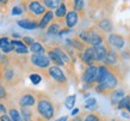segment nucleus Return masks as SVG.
Returning <instances> with one entry per match:
<instances>
[{
  "label": "nucleus",
  "mask_w": 130,
  "mask_h": 121,
  "mask_svg": "<svg viewBox=\"0 0 130 121\" xmlns=\"http://www.w3.org/2000/svg\"><path fill=\"white\" fill-rule=\"evenodd\" d=\"M56 105L45 94L38 92L36 97V115L44 121H50L55 117Z\"/></svg>",
  "instance_id": "nucleus-1"
},
{
  "label": "nucleus",
  "mask_w": 130,
  "mask_h": 121,
  "mask_svg": "<svg viewBox=\"0 0 130 121\" xmlns=\"http://www.w3.org/2000/svg\"><path fill=\"white\" fill-rule=\"evenodd\" d=\"M25 4H26L25 11L28 12L29 18H32V19L37 20L47 11V8L44 7V5L41 1H26Z\"/></svg>",
  "instance_id": "nucleus-2"
},
{
  "label": "nucleus",
  "mask_w": 130,
  "mask_h": 121,
  "mask_svg": "<svg viewBox=\"0 0 130 121\" xmlns=\"http://www.w3.org/2000/svg\"><path fill=\"white\" fill-rule=\"evenodd\" d=\"M47 74L49 78H51L54 82L60 86H67L68 84V79L66 77L64 72L62 71L61 67H57V66H50L49 68L47 70Z\"/></svg>",
  "instance_id": "nucleus-3"
},
{
  "label": "nucleus",
  "mask_w": 130,
  "mask_h": 121,
  "mask_svg": "<svg viewBox=\"0 0 130 121\" xmlns=\"http://www.w3.org/2000/svg\"><path fill=\"white\" fill-rule=\"evenodd\" d=\"M105 42H106L105 34H103L95 27L88 29V41H87L88 46L95 47V46H100V44H103V43H105Z\"/></svg>",
  "instance_id": "nucleus-4"
},
{
  "label": "nucleus",
  "mask_w": 130,
  "mask_h": 121,
  "mask_svg": "<svg viewBox=\"0 0 130 121\" xmlns=\"http://www.w3.org/2000/svg\"><path fill=\"white\" fill-rule=\"evenodd\" d=\"M97 70L98 66L92 65V66H87L86 70L81 74V82L86 85V88H92L95 84V77H97Z\"/></svg>",
  "instance_id": "nucleus-5"
},
{
  "label": "nucleus",
  "mask_w": 130,
  "mask_h": 121,
  "mask_svg": "<svg viewBox=\"0 0 130 121\" xmlns=\"http://www.w3.org/2000/svg\"><path fill=\"white\" fill-rule=\"evenodd\" d=\"M30 64L38 70H48L50 67V60L47 54H31Z\"/></svg>",
  "instance_id": "nucleus-6"
},
{
  "label": "nucleus",
  "mask_w": 130,
  "mask_h": 121,
  "mask_svg": "<svg viewBox=\"0 0 130 121\" xmlns=\"http://www.w3.org/2000/svg\"><path fill=\"white\" fill-rule=\"evenodd\" d=\"M106 43L109 47L116 48V49H123V47L125 46V40L119 34L111 32L106 36Z\"/></svg>",
  "instance_id": "nucleus-7"
},
{
  "label": "nucleus",
  "mask_w": 130,
  "mask_h": 121,
  "mask_svg": "<svg viewBox=\"0 0 130 121\" xmlns=\"http://www.w3.org/2000/svg\"><path fill=\"white\" fill-rule=\"evenodd\" d=\"M80 59L85 65L87 66H92L95 64V59H94V52H93V47L87 46L81 53H80Z\"/></svg>",
  "instance_id": "nucleus-8"
},
{
  "label": "nucleus",
  "mask_w": 130,
  "mask_h": 121,
  "mask_svg": "<svg viewBox=\"0 0 130 121\" xmlns=\"http://www.w3.org/2000/svg\"><path fill=\"white\" fill-rule=\"evenodd\" d=\"M18 104L20 108H31L36 105V96L32 92H25L19 97Z\"/></svg>",
  "instance_id": "nucleus-9"
},
{
  "label": "nucleus",
  "mask_w": 130,
  "mask_h": 121,
  "mask_svg": "<svg viewBox=\"0 0 130 121\" xmlns=\"http://www.w3.org/2000/svg\"><path fill=\"white\" fill-rule=\"evenodd\" d=\"M79 17L80 15L76 11H73V10H69V11H67V15H66V17H64V25H66V28L67 29H73V28L76 27V24H78V22H79Z\"/></svg>",
  "instance_id": "nucleus-10"
},
{
  "label": "nucleus",
  "mask_w": 130,
  "mask_h": 121,
  "mask_svg": "<svg viewBox=\"0 0 130 121\" xmlns=\"http://www.w3.org/2000/svg\"><path fill=\"white\" fill-rule=\"evenodd\" d=\"M103 65H105L107 67H116L118 64V54L112 49L111 47L107 46V53L105 55V59L103 61Z\"/></svg>",
  "instance_id": "nucleus-11"
},
{
  "label": "nucleus",
  "mask_w": 130,
  "mask_h": 121,
  "mask_svg": "<svg viewBox=\"0 0 130 121\" xmlns=\"http://www.w3.org/2000/svg\"><path fill=\"white\" fill-rule=\"evenodd\" d=\"M95 28L100 30L103 34H111L113 30V25H112V20L110 18H103L97 23Z\"/></svg>",
  "instance_id": "nucleus-12"
},
{
  "label": "nucleus",
  "mask_w": 130,
  "mask_h": 121,
  "mask_svg": "<svg viewBox=\"0 0 130 121\" xmlns=\"http://www.w3.org/2000/svg\"><path fill=\"white\" fill-rule=\"evenodd\" d=\"M54 18H55L54 12L47 10L45 13H44L43 16L40 18V20H38V28H40V29H47V28L54 22Z\"/></svg>",
  "instance_id": "nucleus-13"
},
{
  "label": "nucleus",
  "mask_w": 130,
  "mask_h": 121,
  "mask_svg": "<svg viewBox=\"0 0 130 121\" xmlns=\"http://www.w3.org/2000/svg\"><path fill=\"white\" fill-rule=\"evenodd\" d=\"M93 52H94V59L95 63H103L104 59H105V55L107 53V43H103L100 46H95L93 47Z\"/></svg>",
  "instance_id": "nucleus-14"
},
{
  "label": "nucleus",
  "mask_w": 130,
  "mask_h": 121,
  "mask_svg": "<svg viewBox=\"0 0 130 121\" xmlns=\"http://www.w3.org/2000/svg\"><path fill=\"white\" fill-rule=\"evenodd\" d=\"M10 43L13 47V52L19 55H26L29 53V48L23 43V41L20 40H11Z\"/></svg>",
  "instance_id": "nucleus-15"
},
{
  "label": "nucleus",
  "mask_w": 130,
  "mask_h": 121,
  "mask_svg": "<svg viewBox=\"0 0 130 121\" xmlns=\"http://www.w3.org/2000/svg\"><path fill=\"white\" fill-rule=\"evenodd\" d=\"M17 24L19 25L20 28H23L25 30H35L38 28V20L32 19V18H24V19H20L17 22Z\"/></svg>",
  "instance_id": "nucleus-16"
},
{
  "label": "nucleus",
  "mask_w": 130,
  "mask_h": 121,
  "mask_svg": "<svg viewBox=\"0 0 130 121\" xmlns=\"http://www.w3.org/2000/svg\"><path fill=\"white\" fill-rule=\"evenodd\" d=\"M47 56L49 58L50 63L54 64V66H57V67H63V66H64V65H63V63H62V60H61V58L57 55V53L54 51V48H53V47H48V49H47Z\"/></svg>",
  "instance_id": "nucleus-17"
},
{
  "label": "nucleus",
  "mask_w": 130,
  "mask_h": 121,
  "mask_svg": "<svg viewBox=\"0 0 130 121\" xmlns=\"http://www.w3.org/2000/svg\"><path fill=\"white\" fill-rule=\"evenodd\" d=\"M110 73V68L105 65H99L98 70H97V77H95V84H102L105 78L107 77V74ZM94 84V85H95Z\"/></svg>",
  "instance_id": "nucleus-18"
},
{
  "label": "nucleus",
  "mask_w": 130,
  "mask_h": 121,
  "mask_svg": "<svg viewBox=\"0 0 130 121\" xmlns=\"http://www.w3.org/2000/svg\"><path fill=\"white\" fill-rule=\"evenodd\" d=\"M124 96H125V91H124V89H115L109 95L111 104L116 107V105L118 104V102L121 101Z\"/></svg>",
  "instance_id": "nucleus-19"
},
{
  "label": "nucleus",
  "mask_w": 130,
  "mask_h": 121,
  "mask_svg": "<svg viewBox=\"0 0 130 121\" xmlns=\"http://www.w3.org/2000/svg\"><path fill=\"white\" fill-rule=\"evenodd\" d=\"M66 15H67V5H66L64 1H61V4L59 5V7L56 8L55 12H54V16H55V18L59 20V22H63Z\"/></svg>",
  "instance_id": "nucleus-20"
},
{
  "label": "nucleus",
  "mask_w": 130,
  "mask_h": 121,
  "mask_svg": "<svg viewBox=\"0 0 130 121\" xmlns=\"http://www.w3.org/2000/svg\"><path fill=\"white\" fill-rule=\"evenodd\" d=\"M29 48L32 52V54H45L47 53V48L41 42H37V41H35Z\"/></svg>",
  "instance_id": "nucleus-21"
},
{
  "label": "nucleus",
  "mask_w": 130,
  "mask_h": 121,
  "mask_svg": "<svg viewBox=\"0 0 130 121\" xmlns=\"http://www.w3.org/2000/svg\"><path fill=\"white\" fill-rule=\"evenodd\" d=\"M19 112L23 121H35V113L30 108H20Z\"/></svg>",
  "instance_id": "nucleus-22"
},
{
  "label": "nucleus",
  "mask_w": 130,
  "mask_h": 121,
  "mask_svg": "<svg viewBox=\"0 0 130 121\" xmlns=\"http://www.w3.org/2000/svg\"><path fill=\"white\" fill-rule=\"evenodd\" d=\"M61 29H62L61 22L57 20V22H53V23L47 28V32H48V35H59V32L61 31Z\"/></svg>",
  "instance_id": "nucleus-23"
},
{
  "label": "nucleus",
  "mask_w": 130,
  "mask_h": 121,
  "mask_svg": "<svg viewBox=\"0 0 130 121\" xmlns=\"http://www.w3.org/2000/svg\"><path fill=\"white\" fill-rule=\"evenodd\" d=\"M7 113H8L7 115L10 116V119H11L12 121H23L22 115H20V112L16 107H10L7 109Z\"/></svg>",
  "instance_id": "nucleus-24"
},
{
  "label": "nucleus",
  "mask_w": 130,
  "mask_h": 121,
  "mask_svg": "<svg viewBox=\"0 0 130 121\" xmlns=\"http://www.w3.org/2000/svg\"><path fill=\"white\" fill-rule=\"evenodd\" d=\"M104 116L98 112H90L84 115V121H103Z\"/></svg>",
  "instance_id": "nucleus-25"
},
{
  "label": "nucleus",
  "mask_w": 130,
  "mask_h": 121,
  "mask_svg": "<svg viewBox=\"0 0 130 121\" xmlns=\"http://www.w3.org/2000/svg\"><path fill=\"white\" fill-rule=\"evenodd\" d=\"M68 42L71 43V46L73 48H75L76 51H79L80 53L85 49V48L87 47V44L86 43H84V42H81L78 37H74V39H72V40H68Z\"/></svg>",
  "instance_id": "nucleus-26"
},
{
  "label": "nucleus",
  "mask_w": 130,
  "mask_h": 121,
  "mask_svg": "<svg viewBox=\"0 0 130 121\" xmlns=\"http://www.w3.org/2000/svg\"><path fill=\"white\" fill-rule=\"evenodd\" d=\"M42 4L44 5V7L48 8L49 11H51V10H54V8H57L59 7V5L61 4V1L60 0H44V1H42Z\"/></svg>",
  "instance_id": "nucleus-27"
},
{
  "label": "nucleus",
  "mask_w": 130,
  "mask_h": 121,
  "mask_svg": "<svg viewBox=\"0 0 130 121\" xmlns=\"http://www.w3.org/2000/svg\"><path fill=\"white\" fill-rule=\"evenodd\" d=\"M128 105H130V95L124 96V97H123L122 100L118 102V104L116 105V108H117V109H119V110H124Z\"/></svg>",
  "instance_id": "nucleus-28"
},
{
  "label": "nucleus",
  "mask_w": 130,
  "mask_h": 121,
  "mask_svg": "<svg viewBox=\"0 0 130 121\" xmlns=\"http://www.w3.org/2000/svg\"><path fill=\"white\" fill-rule=\"evenodd\" d=\"M71 4H73V5H71L72 10L76 11L79 15H80V12H81V10L85 7V1H83V0H74V1H72Z\"/></svg>",
  "instance_id": "nucleus-29"
},
{
  "label": "nucleus",
  "mask_w": 130,
  "mask_h": 121,
  "mask_svg": "<svg viewBox=\"0 0 130 121\" xmlns=\"http://www.w3.org/2000/svg\"><path fill=\"white\" fill-rule=\"evenodd\" d=\"M75 101H76V95H71V96H68V97L66 98V101H64V107H66L68 110H72L74 108Z\"/></svg>",
  "instance_id": "nucleus-30"
},
{
  "label": "nucleus",
  "mask_w": 130,
  "mask_h": 121,
  "mask_svg": "<svg viewBox=\"0 0 130 121\" xmlns=\"http://www.w3.org/2000/svg\"><path fill=\"white\" fill-rule=\"evenodd\" d=\"M24 12H25V6H23V5H14L11 13L12 16H20V15H23Z\"/></svg>",
  "instance_id": "nucleus-31"
},
{
  "label": "nucleus",
  "mask_w": 130,
  "mask_h": 121,
  "mask_svg": "<svg viewBox=\"0 0 130 121\" xmlns=\"http://www.w3.org/2000/svg\"><path fill=\"white\" fill-rule=\"evenodd\" d=\"M29 78H30V80H31L34 85H37V84H40L42 82V76L38 73H31L29 76Z\"/></svg>",
  "instance_id": "nucleus-32"
},
{
  "label": "nucleus",
  "mask_w": 130,
  "mask_h": 121,
  "mask_svg": "<svg viewBox=\"0 0 130 121\" xmlns=\"http://www.w3.org/2000/svg\"><path fill=\"white\" fill-rule=\"evenodd\" d=\"M95 104H97V100L94 97H90L85 102V108L86 109H92L93 107H95Z\"/></svg>",
  "instance_id": "nucleus-33"
},
{
  "label": "nucleus",
  "mask_w": 130,
  "mask_h": 121,
  "mask_svg": "<svg viewBox=\"0 0 130 121\" xmlns=\"http://www.w3.org/2000/svg\"><path fill=\"white\" fill-rule=\"evenodd\" d=\"M6 97H7V91H6V88L0 83V100H5Z\"/></svg>",
  "instance_id": "nucleus-34"
},
{
  "label": "nucleus",
  "mask_w": 130,
  "mask_h": 121,
  "mask_svg": "<svg viewBox=\"0 0 130 121\" xmlns=\"http://www.w3.org/2000/svg\"><path fill=\"white\" fill-rule=\"evenodd\" d=\"M35 42V40L32 39V37H29V36H25V37H23V43L24 44H25V46H26V47H30V46H31L32 43Z\"/></svg>",
  "instance_id": "nucleus-35"
},
{
  "label": "nucleus",
  "mask_w": 130,
  "mask_h": 121,
  "mask_svg": "<svg viewBox=\"0 0 130 121\" xmlns=\"http://www.w3.org/2000/svg\"><path fill=\"white\" fill-rule=\"evenodd\" d=\"M1 52L5 53V54H10V53H12V52H13V47H12V44L11 43H8L7 46H5L4 48H1Z\"/></svg>",
  "instance_id": "nucleus-36"
},
{
  "label": "nucleus",
  "mask_w": 130,
  "mask_h": 121,
  "mask_svg": "<svg viewBox=\"0 0 130 121\" xmlns=\"http://www.w3.org/2000/svg\"><path fill=\"white\" fill-rule=\"evenodd\" d=\"M8 43H10L8 37H1V39H0V49H1V48H4L5 46H7Z\"/></svg>",
  "instance_id": "nucleus-37"
},
{
  "label": "nucleus",
  "mask_w": 130,
  "mask_h": 121,
  "mask_svg": "<svg viewBox=\"0 0 130 121\" xmlns=\"http://www.w3.org/2000/svg\"><path fill=\"white\" fill-rule=\"evenodd\" d=\"M6 112H7L6 105H5L4 103H1V102H0V115H4V114H6Z\"/></svg>",
  "instance_id": "nucleus-38"
},
{
  "label": "nucleus",
  "mask_w": 130,
  "mask_h": 121,
  "mask_svg": "<svg viewBox=\"0 0 130 121\" xmlns=\"http://www.w3.org/2000/svg\"><path fill=\"white\" fill-rule=\"evenodd\" d=\"M71 121H84V115L83 114H78V115H75Z\"/></svg>",
  "instance_id": "nucleus-39"
},
{
  "label": "nucleus",
  "mask_w": 130,
  "mask_h": 121,
  "mask_svg": "<svg viewBox=\"0 0 130 121\" xmlns=\"http://www.w3.org/2000/svg\"><path fill=\"white\" fill-rule=\"evenodd\" d=\"M0 121H12V120L10 119L7 114H4V115H0Z\"/></svg>",
  "instance_id": "nucleus-40"
},
{
  "label": "nucleus",
  "mask_w": 130,
  "mask_h": 121,
  "mask_svg": "<svg viewBox=\"0 0 130 121\" xmlns=\"http://www.w3.org/2000/svg\"><path fill=\"white\" fill-rule=\"evenodd\" d=\"M122 116L124 117V119H126V120H129L130 119V114L126 112V110H122Z\"/></svg>",
  "instance_id": "nucleus-41"
},
{
  "label": "nucleus",
  "mask_w": 130,
  "mask_h": 121,
  "mask_svg": "<svg viewBox=\"0 0 130 121\" xmlns=\"http://www.w3.org/2000/svg\"><path fill=\"white\" fill-rule=\"evenodd\" d=\"M79 112H80L79 108H73L72 109V116H75L76 114H79Z\"/></svg>",
  "instance_id": "nucleus-42"
},
{
  "label": "nucleus",
  "mask_w": 130,
  "mask_h": 121,
  "mask_svg": "<svg viewBox=\"0 0 130 121\" xmlns=\"http://www.w3.org/2000/svg\"><path fill=\"white\" fill-rule=\"evenodd\" d=\"M68 120V116L67 115H64V116H61V117H59V119H56V120H54V121H67Z\"/></svg>",
  "instance_id": "nucleus-43"
},
{
  "label": "nucleus",
  "mask_w": 130,
  "mask_h": 121,
  "mask_svg": "<svg viewBox=\"0 0 130 121\" xmlns=\"http://www.w3.org/2000/svg\"><path fill=\"white\" fill-rule=\"evenodd\" d=\"M12 36H13V37H14V39H19V37H20V36L18 35V34H17V32H14V34H13V35H12Z\"/></svg>",
  "instance_id": "nucleus-44"
},
{
  "label": "nucleus",
  "mask_w": 130,
  "mask_h": 121,
  "mask_svg": "<svg viewBox=\"0 0 130 121\" xmlns=\"http://www.w3.org/2000/svg\"><path fill=\"white\" fill-rule=\"evenodd\" d=\"M103 121H115V120H111V119H107V117H104Z\"/></svg>",
  "instance_id": "nucleus-45"
},
{
  "label": "nucleus",
  "mask_w": 130,
  "mask_h": 121,
  "mask_svg": "<svg viewBox=\"0 0 130 121\" xmlns=\"http://www.w3.org/2000/svg\"><path fill=\"white\" fill-rule=\"evenodd\" d=\"M125 110H126V112H128V113L130 114V105H128V107H126V108H125Z\"/></svg>",
  "instance_id": "nucleus-46"
},
{
  "label": "nucleus",
  "mask_w": 130,
  "mask_h": 121,
  "mask_svg": "<svg viewBox=\"0 0 130 121\" xmlns=\"http://www.w3.org/2000/svg\"><path fill=\"white\" fill-rule=\"evenodd\" d=\"M1 58H3V55H1V53H0V60H1Z\"/></svg>",
  "instance_id": "nucleus-47"
}]
</instances>
